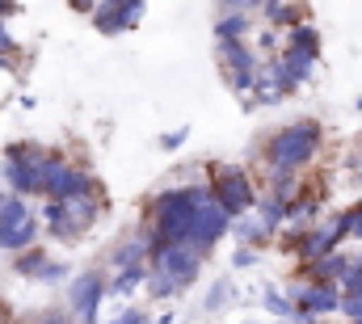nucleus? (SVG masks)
Segmentation results:
<instances>
[{"instance_id":"obj_1","label":"nucleus","mask_w":362,"mask_h":324,"mask_svg":"<svg viewBox=\"0 0 362 324\" xmlns=\"http://www.w3.org/2000/svg\"><path fill=\"white\" fill-rule=\"evenodd\" d=\"M47 168H51V152L21 139V144H8L4 156H0V177H4V190L17 194V198H42L47 190Z\"/></svg>"},{"instance_id":"obj_2","label":"nucleus","mask_w":362,"mask_h":324,"mask_svg":"<svg viewBox=\"0 0 362 324\" xmlns=\"http://www.w3.org/2000/svg\"><path fill=\"white\" fill-rule=\"evenodd\" d=\"M320 144H325V131H320V122L316 118H295V122H286V127H278L270 135V144H266V161L274 168H303V164L316 161V152H320Z\"/></svg>"},{"instance_id":"obj_3","label":"nucleus","mask_w":362,"mask_h":324,"mask_svg":"<svg viewBox=\"0 0 362 324\" xmlns=\"http://www.w3.org/2000/svg\"><path fill=\"white\" fill-rule=\"evenodd\" d=\"M206 185H211V198H215L232 219H236V215H249V211L257 207V185H253V177H249V168L219 164V168H211Z\"/></svg>"},{"instance_id":"obj_4","label":"nucleus","mask_w":362,"mask_h":324,"mask_svg":"<svg viewBox=\"0 0 362 324\" xmlns=\"http://www.w3.org/2000/svg\"><path fill=\"white\" fill-rule=\"evenodd\" d=\"M215 55H219V68H223L228 88H232L236 97H249L253 76H257V68H262L253 42H249V38H215Z\"/></svg>"},{"instance_id":"obj_5","label":"nucleus","mask_w":362,"mask_h":324,"mask_svg":"<svg viewBox=\"0 0 362 324\" xmlns=\"http://www.w3.org/2000/svg\"><path fill=\"white\" fill-rule=\"evenodd\" d=\"M38 232H42V224L30 211V202L8 194L0 207V253H21V248L38 244Z\"/></svg>"},{"instance_id":"obj_6","label":"nucleus","mask_w":362,"mask_h":324,"mask_svg":"<svg viewBox=\"0 0 362 324\" xmlns=\"http://www.w3.org/2000/svg\"><path fill=\"white\" fill-rule=\"evenodd\" d=\"M228 228H232V215L215 202V198H206L198 211H194V224H189V236H185V248H194L198 257H206L215 244L228 236Z\"/></svg>"},{"instance_id":"obj_7","label":"nucleus","mask_w":362,"mask_h":324,"mask_svg":"<svg viewBox=\"0 0 362 324\" xmlns=\"http://www.w3.org/2000/svg\"><path fill=\"white\" fill-rule=\"evenodd\" d=\"M139 17H144V0H97L93 13H89V21L97 25V34H105V38L135 30Z\"/></svg>"},{"instance_id":"obj_8","label":"nucleus","mask_w":362,"mask_h":324,"mask_svg":"<svg viewBox=\"0 0 362 324\" xmlns=\"http://www.w3.org/2000/svg\"><path fill=\"white\" fill-rule=\"evenodd\" d=\"M101 299H105V274L101 270H85L72 282V308H76V316L85 324H93L97 312H101Z\"/></svg>"},{"instance_id":"obj_9","label":"nucleus","mask_w":362,"mask_h":324,"mask_svg":"<svg viewBox=\"0 0 362 324\" xmlns=\"http://www.w3.org/2000/svg\"><path fill=\"white\" fill-rule=\"evenodd\" d=\"M282 47L278 51H286V55H299V59H320V30L312 25V21H295L291 30H282Z\"/></svg>"},{"instance_id":"obj_10","label":"nucleus","mask_w":362,"mask_h":324,"mask_svg":"<svg viewBox=\"0 0 362 324\" xmlns=\"http://www.w3.org/2000/svg\"><path fill=\"white\" fill-rule=\"evenodd\" d=\"M257 13L266 17V25H274V30H291L295 21H308V4L303 0H262Z\"/></svg>"},{"instance_id":"obj_11","label":"nucleus","mask_w":362,"mask_h":324,"mask_svg":"<svg viewBox=\"0 0 362 324\" xmlns=\"http://www.w3.org/2000/svg\"><path fill=\"white\" fill-rule=\"evenodd\" d=\"M228 232H236V236L249 244V248H262V244H270V236H274L270 228H266V224L257 219V211H249V215H236Z\"/></svg>"},{"instance_id":"obj_12","label":"nucleus","mask_w":362,"mask_h":324,"mask_svg":"<svg viewBox=\"0 0 362 324\" xmlns=\"http://www.w3.org/2000/svg\"><path fill=\"white\" fill-rule=\"evenodd\" d=\"M139 261H148V228L135 232L131 241H122L114 253H110V265H114V270H122V265H139Z\"/></svg>"},{"instance_id":"obj_13","label":"nucleus","mask_w":362,"mask_h":324,"mask_svg":"<svg viewBox=\"0 0 362 324\" xmlns=\"http://www.w3.org/2000/svg\"><path fill=\"white\" fill-rule=\"evenodd\" d=\"M215 38H253V13H215Z\"/></svg>"},{"instance_id":"obj_14","label":"nucleus","mask_w":362,"mask_h":324,"mask_svg":"<svg viewBox=\"0 0 362 324\" xmlns=\"http://www.w3.org/2000/svg\"><path fill=\"white\" fill-rule=\"evenodd\" d=\"M144 278H148V261H139V265H122L118 278L105 282V295H131L135 287H144Z\"/></svg>"},{"instance_id":"obj_15","label":"nucleus","mask_w":362,"mask_h":324,"mask_svg":"<svg viewBox=\"0 0 362 324\" xmlns=\"http://www.w3.org/2000/svg\"><path fill=\"white\" fill-rule=\"evenodd\" d=\"M42 265H47V244H30V248L13 253V270H17L21 278H38Z\"/></svg>"},{"instance_id":"obj_16","label":"nucleus","mask_w":362,"mask_h":324,"mask_svg":"<svg viewBox=\"0 0 362 324\" xmlns=\"http://www.w3.org/2000/svg\"><path fill=\"white\" fill-rule=\"evenodd\" d=\"M13 88H17V68H13L8 55H0V105L13 101Z\"/></svg>"},{"instance_id":"obj_17","label":"nucleus","mask_w":362,"mask_h":324,"mask_svg":"<svg viewBox=\"0 0 362 324\" xmlns=\"http://www.w3.org/2000/svg\"><path fill=\"white\" fill-rule=\"evenodd\" d=\"M266 308H270L274 316H295V303H291V299H282V295H278V291H266Z\"/></svg>"},{"instance_id":"obj_18","label":"nucleus","mask_w":362,"mask_h":324,"mask_svg":"<svg viewBox=\"0 0 362 324\" xmlns=\"http://www.w3.org/2000/svg\"><path fill=\"white\" fill-rule=\"evenodd\" d=\"M278 47H282V42H278V30L266 25V30L257 34V47H253V51H262V55H278Z\"/></svg>"},{"instance_id":"obj_19","label":"nucleus","mask_w":362,"mask_h":324,"mask_svg":"<svg viewBox=\"0 0 362 324\" xmlns=\"http://www.w3.org/2000/svg\"><path fill=\"white\" fill-rule=\"evenodd\" d=\"M215 4H219L215 13H257L262 0H215Z\"/></svg>"},{"instance_id":"obj_20","label":"nucleus","mask_w":362,"mask_h":324,"mask_svg":"<svg viewBox=\"0 0 362 324\" xmlns=\"http://www.w3.org/2000/svg\"><path fill=\"white\" fill-rule=\"evenodd\" d=\"M185 139H189V131H185V127H181V131H165V135H160V148H165V152H177Z\"/></svg>"},{"instance_id":"obj_21","label":"nucleus","mask_w":362,"mask_h":324,"mask_svg":"<svg viewBox=\"0 0 362 324\" xmlns=\"http://www.w3.org/2000/svg\"><path fill=\"white\" fill-rule=\"evenodd\" d=\"M253 261H257L253 248H236V253H232V265H236V270H245V265H253Z\"/></svg>"},{"instance_id":"obj_22","label":"nucleus","mask_w":362,"mask_h":324,"mask_svg":"<svg viewBox=\"0 0 362 324\" xmlns=\"http://www.w3.org/2000/svg\"><path fill=\"white\" fill-rule=\"evenodd\" d=\"M13 51H17V42L8 34V21H0V55H13Z\"/></svg>"},{"instance_id":"obj_23","label":"nucleus","mask_w":362,"mask_h":324,"mask_svg":"<svg viewBox=\"0 0 362 324\" xmlns=\"http://www.w3.org/2000/svg\"><path fill=\"white\" fill-rule=\"evenodd\" d=\"M17 13H21L17 0H0V21H8V17H17Z\"/></svg>"},{"instance_id":"obj_24","label":"nucleus","mask_w":362,"mask_h":324,"mask_svg":"<svg viewBox=\"0 0 362 324\" xmlns=\"http://www.w3.org/2000/svg\"><path fill=\"white\" fill-rule=\"evenodd\" d=\"M114 324H148V316L131 308V312H122V316H118V320H114Z\"/></svg>"},{"instance_id":"obj_25","label":"nucleus","mask_w":362,"mask_h":324,"mask_svg":"<svg viewBox=\"0 0 362 324\" xmlns=\"http://www.w3.org/2000/svg\"><path fill=\"white\" fill-rule=\"evenodd\" d=\"M350 236H358V241H362V207H358V219H354V228H350Z\"/></svg>"},{"instance_id":"obj_26","label":"nucleus","mask_w":362,"mask_h":324,"mask_svg":"<svg viewBox=\"0 0 362 324\" xmlns=\"http://www.w3.org/2000/svg\"><path fill=\"white\" fill-rule=\"evenodd\" d=\"M4 198H8V190H0V207H4Z\"/></svg>"},{"instance_id":"obj_27","label":"nucleus","mask_w":362,"mask_h":324,"mask_svg":"<svg viewBox=\"0 0 362 324\" xmlns=\"http://www.w3.org/2000/svg\"><path fill=\"white\" fill-rule=\"evenodd\" d=\"M354 110H362V97H358V101H354Z\"/></svg>"}]
</instances>
